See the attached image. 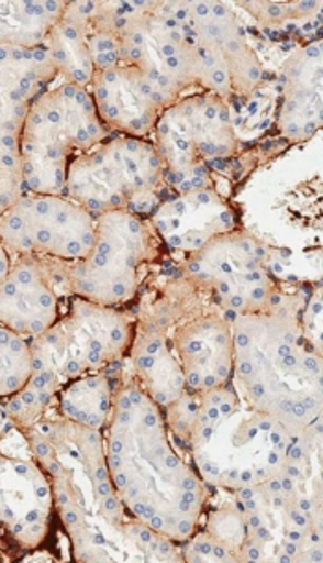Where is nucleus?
Listing matches in <instances>:
<instances>
[{
    "instance_id": "f257e3e1",
    "label": "nucleus",
    "mask_w": 323,
    "mask_h": 563,
    "mask_svg": "<svg viewBox=\"0 0 323 563\" xmlns=\"http://www.w3.org/2000/svg\"><path fill=\"white\" fill-rule=\"evenodd\" d=\"M51 481L54 508L78 562H178V543L127 514L111 483L104 432L46 412L26 431Z\"/></svg>"
},
{
    "instance_id": "f03ea898",
    "label": "nucleus",
    "mask_w": 323,
    "mask_h": 563,
    "mask_svg": "<svg viewBox=\"0 0 323 563\" xmlns=\"http://www.w3.org/2000/svg\"><path fill=\"white\" fill-rule=\"evenodd\" d=\"M104 449L111 483L135 521L178 545L200 529L208 486L176 449L163 408L133 374L115 386Z\"/></svg>"
},
{
    "instance_id": "7ed1b4c3",
    "label": "nucleus",
    "mask_w": 323,
    "mask_h": 563,
    "mask_svg": "<svg viewBox=\"0 0 323 563\" xmlns=\"http://www.w3.org/2000/svg\"><path fill=\"white\" fill-rule=\"evenodd\" d=\"M301 309L285 296L270 311L230 318L233 386L292 437L322 432V355L307 342Z\"/></svg>"
},
{
    "instance_id": "20e7f679",
    "label": "nucleus",
    "mask_w": 323,
    "mask_h": 563,
    "mask_svg": "<svg viewBox=\"0 0 323 563\" xmlns=\"http://www.w3.org/2000/svg\"><path fill=\"white\" fill-rule=\"evenodd\" d=\"M137 314L124 307H104L73 296L67 309L45 333L30 339L32 377L23 390L4 401L21 431L53 407L59 390L83 375L99 374L127 356Z\"/></svg>"
},
{
    "instance_id": "39448f33",
    "label": "nucleus",
    "mask_w": 323,
    "mask_h": 563,
    "mask_svg": "<svg viewBox=\"0 0 323 563\" xmlns=\"http://www.w3.org/2000/svg\"><path fill=\"white\" fill-rule=\"evenodd\" d=\"M296 438L230 383L200 394L187 456L209 492H238L283 473Z\"/></svg>"
},
{
    "instance_id": "423d86ee",
    "label": "nucleus",
    "mask_w": 323,
    "mask_h": 563,
    "mask_svg": "<svg viewBox=\"0 0 323 563\" xmlns=\"http://www.w3.org/2000/svg\"><path fill=\"white\" fill-rule=\"evenodd\" d=\"M110 137L89 89L65 81L48 87L30 106L21 132L24 187L62 195L73 159Z\"/></svg>"
},
{
    "instance_id": "0eeeda50",
    "label": "nucleus",
    "mask_w": 323,
    "mask_h": 563,
    "mask_svg": "<svg viewBox=\"0 0 323 563\" xmlns=\"http://www.w3.org/2000/svg\"><path fill=\"white\" fill-rule=\"evenodd\" d=\"M168 195L156 146L124 135H111L75 157L62 192L92 217L127 211L141 219H151Z\"/></svg>"
},
{
    "instance_id": "6e6552de",
    "label": "nucleus",
    "mask_w": 323,
    "mask_h": 563,
    "mask_svg": "<svg viewBox=\"0 0 323 563\" xmlns=\"http://www.w3.org/2000/svg\"><path fill=\"white\" fill-rule=\"evenodd\" d=\"M163 250L151 220L127 211L99 214L91 250L83 260L70 263V292L122 309L137 298Z\"/></svg>"
},
{
    "instance_id": "1a4fd4ad",
    "label": "nucleus",
    "mask_w": 323,
    "mask_h": 563,
    "mask_svg": "<svg viewBox=\"0 0 323 563\" xmlns=\"http://www.w3.org/2000/svg\"><path fill=\"white\" fill-rule=\"evenodd\" d=\"M270 250L238 228L214 236L178 263V272L227 317L270 311L283 292L271 277Z\"/></svg>"
},
{
    "instance_id": "9d476101",
    "label": "nucleus",
    "mask_w": 323,
    "mask_h": 563,
    "mask_svg": "<svg viewBox=\"0 0 323 563\" xmlns=\"http://www.w3.org/2000/svg\"><path fill=\"white\" fill-rule=\"evenodd\" d=\"M0 241L13 257L80 261L94 242V217L62 195H24L0 214Z\"/></svg>"
},
{
    "instance_id": "9b49d317",
    "label": "nucleus",
    "mask_w": 323,
    "mask_h": 563,
    "mask_svg": "<svg viewBox=\"0 0 323 563\" xmlns=\"http://www.w3.org/2000/svg\"><path fill=\"white\" fill-rule=\"evenodd\" d=\"M121 41L122 65L141 70L168 106L198 89L194 46L163 2H143Z\"/></svg>"
},
{
    "instance_id": "f8f14e48",
    "label": "nucleus",
    "mask_w": 323,
    "mask_h": 563,
    "mask_svg": "<svg viewBox=\"0 0 323 563\" xmlns=\"http://www.w3.org/2000/svg\"><path fill=\"white\" fill-rule=\"evenodd\" d=\"M69 298V261L13 257L7 282L0 285V325L35 339L58 322Z\"/></svg>"
},
{
    "instance_id": "ddd939ff",
    "label": "nucleus",
    "mask_w": 323,
    "mask_h": 563,
    "mask_svg": "<svg viewBox=\"0 0 323 563\" xmlns=\"http://www.w3.org/2000/svg\"><path fill=\"white\" fill-rule=\"evenodd\" d=\"M163 7L183 26L192 45L205 46L224 59L233 95L252 97L263 86L265 69L233 8L222 2H163Z\"/></svg>"
},
{
    "instance_id": "4468645a",
    "label": "nucleus",
    "mask_w": 323,
    "mask_h": 563,
    "mask_svg": "<svg viewBox=\"0 0 323 563\" xmlns=\"http://www.w3.org/2000/svg\"><path fill=\"white\" fill-rule=\"evenodd\" d=\"M53 511V486L34 454L0 453V532L19 551H40Z\"/></svg>"
},
{
    "instance_id": "2eb2a0df",
    "label": "nucleus",
    "mask_w": 323,
    "mask_h": 563,
    "mask_svg": "<svg viewBox=\"0 0 323 563\" xmlns=\"http://www.w3.org/2000/svg\"><path fill=\"white\" fill-rule=\"evenodd\" d=\"M170 344L194 394L230 385L233 379V334L230 318L208 299L179 318L170 329Z\"/></svg>"
},
{
    "instance_id": "dca6fc26",
    "label": "nucleus",
    "mask_w": 323,
    "mask_h": 563,
    "mask_svg": "<svg viewBox=\"0 0 323 563\" xmlns=\"http://www.w3.org/2000/svg\"><path fill=\"white\" fill-rule=\"evenodd\" d=\"M148 220L163 247L179 255V261L202 250L214 236L238 230L237 213L219 189L168 195Z\"/></svg>"
},
{
    "instance_id": "f3484780",
    "label": "nucleus",
    "mask_w": 323,
    "mask_h": 563,
    "mask_svg": "<svg viewBox=\"0 0 323 563\" xmlns=\"http://www.w3.org/2000/svg\"><path fill=\"white\" fill-rule=\"evenodd\" d=\"M87 89L111 135L148 139L163 111L170 108L148 78L132 65L94 70Z\"/></svg>"
},
{
    "instance_id": "a211bd4d",
    "label": "nucleus",
    "mask_w": 323,
    "mask_h": 563,
    "mask_svg": "<svg viewBox=\"0 0 323 563\" xmlns=\"http://www.w3.org/2000/svg\"><path fill=\"white\" fill-rule=\"evenodd\" d=\"M159 121L172 128L213 174L237 156V128L230 102L213 92L185 95L163 111Z\"/></svg>"
},
{
    "instance_id": "6ab92c4d",
    "label": "nucleus",
    "mask_w": 323,
    "mask_h": 563,
    "mask_svg": "<svg viewBox=\"0 0 323 563\" xmlns=\"http://www.w3.org/2000/svg\"><path fill=\"white\" fill-rule=\"evenodd\" d=\"M322 40L296 48L283 65L281 104L277 111L279 132L290 143H303L323 122Z\"/></svg>"
},
{
    "instance_id": "aec40b11",
    "label": "nucleus",
    "mask_w": 323,
    "mask_h": 563,
    "mask_svg": "<svg viewBox=\"0 0 323 563\" xmlns=\"http://www.w3.org/2000/svg\"><path fill=\"white\" fill-rule=\"evenodd\" d=\"M58 78L45 45L37 48L0 45V124L23 132L35 98Z\"/></svg>"
},
{
    "instance_id": "412c9836",
    "label": "nucleus",
    "mask_w": 323,
    "mask_h": 563,
    "mask_svg": "<svg viewBox=\"0 0 323 563\" xmlns=\"http://www.w3.org/2000/svg\"><path fill=\"white\" fill-rule=\"evenodd\" d=\"M45 48L65 84L89 87L94 67L87 45L86 21L76 10L75 2H67L64 15L46 35Z\"/></svg>"
},
{
    "instance_id": "4be33fe9",
    "label": "nucleus",
    "mask_w": 323,
    "mask_h": 563,
    "mask_svg": "<svg viewBox=\"0 0 323 563\" xmlns=\"http://www.w3.org/2000/svg\"><path fill=\"white\" fill-rule=\"evenodd\" d=\"M115 386L105 372L83 375L59 390L48 412L78 426L104 432L113 408Z\"/></svg>"
},
{
    "instance_id": "5701e85b",
    "label": "nucleus",
    "mask_w": 323,
    "mask_h": 563,
    "mask_svg": "<svg viewBox=\"0 0 323 563\" xmlns=\"http://www.w3.org/2000/svg\"><path fill=\"white\" fill-rule=\"evenodd\" d=\"M67 2H0V45L37 48L64 15Z\"/></svg>"
},
{
    "instance_id": "b1692460",
    "label": "nucleus",
    "mask_w": 323,
    "mask_h": 563,
    "mask_svg": "<svg viewBox=\"0 0 323 563\" xmlns=\"http://www.w3.org/2000/svg\"><path fill=\"white\" fill-rule=\"evenodd\" d=\"M32 364L30 339L0 325V399H10L23 390L32 377Z\"/></svg>"
},
{
    "instance_id": "393cba45",
    "label": "nucleus",
    "mask_w": 323,
    "mask_h": 563,
    "mask_svg": "<svg viewBox=\"0 0 323 563\" xmlns=\"http://www.w3.org/2000/svg\"><path fill=\"white\" fill-rule=\"evenodd\" d=\"M29 190L21 165V132L0 124V214L7 213Z\"/></svg>"
},
{
    "instance_id": "a878e982",
    "label": "nucleus",
    "mask_w": 323,
    "mask_h": 563,
    "mask_svg": "<svg viewBox=\"0 0 323 563\" xmlns=\"http://www.w3.org/2000/svg\"><path fill=\"white\" fill-rule=\"evenodd\" d=\"M198 407H200V394L187 390L176 401L163 408L170 440L179 453H185L187 460H189L187 453H189V440H191L192 426L197 420Z\"/></svg>"
},
{
    "instance_id": "bb28decb",
    "label": "nucleus",
    "mask_w": 323,
    "mask_h": 563,
    "mask_svg": "<svg viewBox=\"0 0 323 563\" xmlns=\"http://www.w3.org/2000/svg\"><path fill=\"white\" fill-rule=\"evenodd\" d=\"M238 7L265 29H283L285 24L303 21L320 15V2H300V4H281V2H241Z\"/></svg>"
},
{
    "instance_id": "cd10ccee",
    "label": "nucleus",
    "mask_w": 323,
    "mask_h": 563,
    "mask_svg": "<svg viewBox=\"0 0 323 563\" xmlns=\"http://www.w3.org/2000/svg\"><path fill=\"white\" fill-rule=\"evenodd\" d=\"M181 558L183 562H237V558L227 547L200 529L181 543Z\"/></svg>"
},
{
    "instance_id": "c85d7f7f",
    "label": "nucleus",
    "mask_w": 323,
    "mask_h": 563,
    "mask_svg": "<svg viewBox=\"0 0 323 563\" xmlns=\"http://www.w3.org/2000/svg\"><path fill=\"white\" fill-rule=\"evenodd\" d=\"M300 320L307 342L322 355V299H320V287L307 301L305 311L301 312Z\"/></svg>"
},
{
    "instance_id": "c756f323",
    "label": "nucleus",
    "mask_w": 323,
    "mask_h": 563,
    "mask_svg": "<svg viewBox=\"0 0 323 563\" xmlns=\"http://www.w3.org/2000/svg\"><path fill=\"white\" fill-rule=\"evenodd\" d=\"M15 421L12 420V416L8 412L7 405L4 401H0V440L7 437L8 432L15 429Z\"/></svg>"
},
{
    "instance_id": "7c9ffc66",
    "label": "nucleus",
    "mask_w": 323,
    "mask_h": 563,
    "mask_svg": "<svg viewBox=\"0 0 323 563\" xmlns=\"http://www.w3.org/2000/svg\"><path fill=\"white\" fill-rule=\"evenodd\" d=\"M12 255L8 252L7 246L0 241V285L7 282L10 268H12Z\"/></svg>"
},
{
    "instance_id": "2f4dec72",
    "label": "nucleus",
    "mask_w": 323,
    "mask_h": 563,
    "mask_svg": "<svg viewBox=\"0 0 323 563\" xmlns=\"http://www.w3.org/2000/svg\"><path fill=\"white\" fill-rule=\"evenodd\" d=\"M4 551H8V549L4 547V543H2V540H0V562H2V560H10V556H7Z\"/></svg>"
}]
</instances>
